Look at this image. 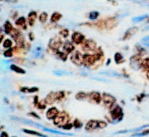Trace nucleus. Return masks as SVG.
<instances>
[{
    "label": "nucleus",
    "mask_w": 149,
    "mask_h": 137,
    "mask_svg": "<svg viewBox=\"0 0 149 137\" xmlns=\"http://www.w3.org/2000/svg\"><path fill=\"white\" fill-rule=\"evenodd\" d=\"M44 52H45V48H44V46L41 44H38L36 45L33 48V49H32L31 55L34 58L42 57L44 54Z\"/></svg>",
    "instance_id": "f257e3e1"
},
{
    "label": "nucleus",
    "mask_w": 149,
    "mask_h": 137,
    "mask_svg": "<svg viewBox=\"0 0 149 137\" xmlns=\"http://www.w3.org/2000/svg\"><path fill=\"white\" fill-rule=\"evenodd\" d=\"M55 124L58 126H65V123L68 121V116L64 113H61L60 116H57L55 118Z\"/></svg>",
    "instance_id": "f03ea898"
},
{
    "label": "nucleus",
    "mask_w": 149,
    "mask_h": 137,
    "mask_svg": "<svg viewBox=\"0 0 149 137\" xmlns=\"http://www.w3.org/2000/svg\"><path fill=\"white\" fill-rule=\"evenodd\" d=\"M103 101L105 105L109 107L114 104V102H116V99L113 96L111 95V94H107V93H104L103 94Z\"/></svg>",
    "instance_id": "7ed1b4c3"
},
{
    "label": "nucleus",
    "mask_w": 149,
    "mask_h": 137,
    "mask_svg": "<svg viewBox=\"0 0 149 137\" xmlns=\"http://www.w3.org/2000/svg\"><path fill=\"white\" fill-rule=\"evenodd\" d=\"M111 116L113 120H116V121H120L122 117V110L119 106H116V107H115L111 112Z\"/></svg>",
    "instance_id": "20e7f679"
},
{
    "label": "nucleus",
    "mask_w": 149,
    "mask_h": 137,
    "mask_svg": "<svg viewBox=\"0 0 149 137\" xmlns=\"http://www.w3.org/2000/svg\"><path fill=\"white\" fill-rule=\"evenodd\" d=\"M99 121H96V120H90L86 125V130L88 131H91L95 130V129L99 128Z\"/></svg>",
    "instance_id": "39448f33"
},
{
    "label": "nucleus",
    "mask_w": 149,
    "mask_h": 137,
    "mask_svg": "<svg viewBox=\"0 0 149 137\" xmlns=\"http://www.w3.org/2000/svg\"><path fill=\"white\" fill-rule=\"evenodd\" d=\"M61 44H62V42H61V39L58 37H55L54 39H52L50 41V43H49V46L53 49H58L61 46Z\"/></svg>",
    "instance_id": "423d86ee"
},
{
    "label": "nucleus",
    "mask_w": 149,
    "mask_h": 137,
    "mask_svg": "<svg viewBox=\"0 0 149 137\" xmlns=\"http://www.w3.org/2000/svg\"><path fill=\"white\" fill-rule=\"evenodd\" d=\"M58 111L57 108L55 107H52V108L49 109L47 112V118L49 120H52V119H55L58 116Z\"/></svg>",
    "instance_id": "0eeeda50"
},
{
    "label": "nucleus",
    "mask_w": 149,
    "mask_h": 137,
    "mask_svg": "<svg viewBox=\"0 0 149 137\" xmlns=\"http://www.w3.org/2000/svg\"><path fill=\"white\" fill-rule=\"evenodd\" d=\"M95 56H94V55H85L84 56H83V61L87 65H93L95 62Z\"/></svg>",
    "instance_id": "6e6552de"
},
{
    "label": "nucleus",
    "mask_w": 149,
    "mask_h": 137,
    "mask_svg": "<svg viewBox=\"0 0 149 137\" xmlns=\"http://www.w3.org/2000/svg\"><path fill=\"white\" fill-rule=\"evenodd\" d=\"M83 60V57L81 56V54L79 52H76L74 55L71 57V60L74 63L77 64V65H80L81 63V61Z\"/></svg>",
    "instance_id": "1a4fd4ad"
},
{
    "label": "nucleus",
    "mask_w": 149,
    "mask_h": 137,
    "mask_svg": "<svg viewBox=\"0 0 149 137\" xmlns=\"http://www.w3.org/2000/svg\"><path fill=\"white\" fill-rule=\"evenodd\" d=\"M95 47H96L95 43V42L92 40L87 41V42L84 43V46H83L84 49L86 51L94 50V49H95Z\"/></svg>",
    "instance_id": "9d476101"
},
{
    "label": "nucleus",
    "mask_w": 149,
    "mask_h": 137,
    "mask_svg": "<svg viewBox=\"0 0 149 137\" xmlns=\"http://www.w3.org/2000/svg\"><path fill=\"white\" fill-rule=\"evenodd\" d=\"M99 74H101V75H106V76H111V77H122V74L113 71H101V72H99Z\"/></svg>",
    "instance_id": "9b49d317"
},
{
    "label": "nucleus",
    "mask_w": 149,
    "mask_h": 137,
    "mask_svg": "<svg viewBox=\"0 0 149 137\" xmlns=\"http://www.w3.org/2000/svg\"><path fill=\"white\" fill-rule=\"evenodd\" d=\"M84 37L81 33L76 32L72 35V40L75 42L76 44H80L83 40H84Z\"/></svg>",
    "instance_id": "f8f14e48"
},
{
    "label": "nucleus",
    "mask_w": 149,
    "mask_h": 137,
    "mask_svg": "<svg viewBox=\"0 0 149 137\" xmlns=\"http://www.w3.org/2000/svg\"><path fill=\"white\" fill-rule=\"evenodd\" d=\"M44 131H47V132H49V133L52 134H58V135H66V136H74L73 134H65L63 133V132L59 131L57 130H54V129H47V128H42Z\"/></svg>",
    "instance_id": "ddd939ff"
},
{
    "label": "nucleus",
    "mask_w": 149,
    "mask_h": 137,
    "mask_svg": "<svg viewBox=\"0 0 149 137\" xmlns=\"http://www.w3.org/2000/svg\"><path fill=\"white\" fill-rule=\"evenodd\" d=\"M146 127H149V124L148 125H145V126H143L141 127L137 128V129H130V130H125V131H118L116 133H115L114 134H125V133H128V132H136L138 131H141L142 129H143L144 128Z\"/></svg>",
    "instance_id": "4468645a"
},
{
    "label": "nucleus",
    "mask_w": 149,
    "mask_h": 137,
    "mask_svg": "<svg viewBox=\"0 0 149 137\" xmlns=\"http://www.w3.org/2000/svg\"><path fill=\"white\" fill-rule=\"evenodd\" d=\"M74 46H73L72 44L69 42H65L63 45V50L65 51V52L67 53H70V52H72L74 50Z\"/></svg>",
    "instance_id": "2eb2a0df"
},
{
    "label": "nucleus",
    "mask_w": 149,
    "mask_h": 137,
    "mask_svg": "<svg viewBox=\"0 0 149 137\" xmlns=\"http://www.w3.org/2000/svg\"><path fill=\"white\" fill-rule=\"evenodd\" d=\"M90 98L95 102H99L100 101V95L97 92H92L90 94Z\"/></svg>",
    "instance_id": "dca6fc26"
},
{
    "label": "nucleus",
    "mask_w": 149,
    "mask_h": 137,
    "mask_svg": "<svg viewBox=\"0 0 149 137\" xmlns=\"http://www.w3.org/2000/svg\"><path fill=\"white\" fill-rule=\"evenodd\" d=\"M53 73L55 74L58 76H62V75H72V73L67 72L65 71H63V70H56V71H53Z\"/></svg>",
    "instance_id": "f3484780"
},
{
    "label": "nucleus",
    "mask_w": 149,
    "mask_h": 137,
    "mask_svg": "<svg viewBox=\"0 0 149 137\" xmlns=\"http://www.w3.org/2000/svg\"><path fill=\"white\" fill-rule=\"evenodd\" d=\"M148 15H140V16H137V17H135L132 18V22L135 23H140V22H142L143 20H145L146 18H147L148 17Z\"/></svg>",
    "instance_id": "a211bd4d"
},
{
    "label": "nucleus",
    "mask_w": 149,
    "mask_h": 137,
    "mask_svg": "<svg viewBox=\"0 0 149 137\" xmlns=\"http://www.w3.org/2000/svg\"><path fill=\"white\" fill-rule=\"evenodd\" d=\"M36 14L34 12H31L29 13V22L30 26H33V23L35 22V19H36Z\"/></svg>",
    "instance_id": "6ab92c4d"
},
{
    "label": "nucleus",
    "mask_w": 149,
    "mask_h": 137,
    "mask_svg": "<svg viewBox=\"0 0 149 137\" xmlns=\"http://www.w3.org/2000/svg\"><path fill=\"white\" fill-rule=\"evenodd\" d=\"M134 30H136V29L135 28H130L129 29V30H127V31L126 32V33L125 34V36H124L123 39H128L130 38V36H132V35L135 33V32H134Z\"/></svg>",
    "instance_id": "aec40b11"
},
{
    "label": "nucleus",
    "mask_w": 149,
    "mask_h": 137,
    "mask_svg": "<svg viewBox=\"0 0 149 137\" xmlns=\"http://www.w3.org/2000/svg\"><path fill=\"white\" fill-rule=\"evenodd\" d=\"M23 131L26 134H29L31 135H35V136H37L39 137H47L45 135L42 134H39L36 131H31V130H23Z\"/></svg>",
    "instance_id": "412c9836"
},
{
    "label": "nucleus",
    "mask_w": 149,
    "mask_h": 137,
    "mask_svg": "<svg viewBox=\"0 0 149 137\" xmlns=\"http://www.w3.org/2000/svg\"><path fill=\"white\" fill-rule=\"evenodd\" d=\"M61 17V14H59V13L58 12H55L53 15H52V17H51V22H52V23H55V22H57L58 20H59Z\"/></svg>",
    "instance_id": "4be33fe9"
},
{
    "label": "nucleus",
    "mask_w": 149,
    "mask_h": 137,
    "mask_svg": "<svg viewBox=\"0 0 149 137\" xmlns=\"http://www.w3.org/2000/svg\"><path fill=\"white\" fill-rule=\"evenodd\" d=\"M99 15V12L97 11H93L89 14V18L90 20H95L97 18Z\"/></svg>",
    "instance_id": "5701e85b"
},
{
    "label": "nucleus",
    "mask_w": 149,
    "mask_h": 137,
    "mask_svg": "<svg viewBox=\"0 0 149 137\" xmlns=\"http://www.w3.org/2000/svg\"><path fill=\"white\" fill-rule=\"evenodd\" d=\"M149 134V129L148 130L146 131H143V132H141V133H137V134H135L132 135V137H142V136H147V135Z\"/></svg>",
    "instance_id": "b1692460"
},
{
    "label": "nucleus",
    "mask_w": 149,
    "mask_h": 137,
    "mask_svg": "<svg viewBox=\"0 0 149 137\" xmlns=\"http://www.w3.org/2000/svg\"><path fill=\"white\" fill-rule=\"evenodd\" d=\"M11 68L13 71H15V72L18 73H25V71H23V69H21V68H18L17 66H16V65H12L11 66Z\"/></svg>",
    "instance_id": "393cba45"
},
{
    "label": "nucleus",
    "mask_w": 149,
    "mask_h": 137,
    "mask_svg": "<svg viewBox=\"0 0 149 137\" xmlns=\"http://www.w3.org/2000/svg\"><path fill=\"white\" fill-rule=\"evenodd\" d=\"M47 19V14L46 12H42V14L39 15V20H40L42 23L46 22Z\"/></svg>",
    "instance_id": "a878e982"
},
{
    "label": "nucleus",
    "mask_w": 149,
    "mask_h": 137,
    "mask_svg": "<svg viewBox=\"0 0 149 137\" xmlns=\"http://www.w3.org/2000/svg\"><path fill=\"white\" fill-rule=\"evenodd\" d=\"M4 28H5L6 33H9L12 30L13 28H12V26L10 25V23H9V22H7V23H6V24L4 25Z\"/></svg>",
    "instance_id": "bb28decb"
},
{
    "label": "nucleus",
    "mask_w": 149,
    "mask_h": 137,
    "mask_svg": "<svg viewBox=\"0 0 149 137\" xmlns=\"http://www.w3.org/2000/svg\"><path fill=\"white\" fill-rule=\"evenodd\" d=\"M25 23H26V21H25V19L23 17H20V18H19L18 20L16 21V24H17V26H24Z\"/></svg>",
    "instance_id": "cd10ccee"
},
{
    "label": "nucleus",
    "mask_w": 149,
    "mask_h": 137,
    "mask_svg": "<svg viewBox=\"0 0 149 137\" xmlns=\"http://www.w3.org/2000/svg\"><path fill=\"white\" fill-rule=\"evenodd\" d=\"M141 42L143 43V44L145 45L146 46H148L149 47V36H146V37L143 38Z\"/></svg>",
    "instance_id": "c85d7f7f"
},
{
    "label": "nucleus",
    "mask_w": 149,
    "mask_h": 137,
    "mask_svg": "<svg viewBox=\"0 0 149 137\" xmlns=\"http://www.w3.org/2000/svg\"><path fill=\"white\" fill-rule=\"evenodd\" d=\"M122 59V55H121L120 53H116V55H115V61H116V62L119 63V61H120Z\"/></svg>",
    "instance_id": "c756f323"
},
{
    "label": "nucleus",
    "mask_w": 149,
    "mask_h": 137,
    "mask_svg": "<svg viewBox=\"0 0 149 137\" xmlns=\"http://www.w3.org/2000/svg\"><path fill=\"white\" fill-rule=\"evenodd\" d=\"M86 97V94H84V92H79L78 94L77 95V99L78 100H82V99H84Z\"/></svg>",
    "instance_id": "7c9ffc66"
},
{
    "label": "nucleus",
    "mask_w": 149,
    "mask_h": 137,
    "mask_svg": "<svg viewBox=\"0 0 149 137\" xmlns=\"http://www.w3.org/2000/svg\"><path fill=\"white\" fill-rule=\"evenodd\" d=\"M11 45H12L11 41L8 40V39H7V40H6L5 42H4V47H7V48L10 47V46H11Z\"/></svg>",
    "instance_id": "2f4dec72"
},
{
    "label": "nucleus",
    "mask_w": 149,
    "mask_h": 137,
    "mask_svg": "<svg viewBox=\"0 0 149 137\" xmlns=\"http://www.w3.org/2000/svg\"><path fill=\"white\" fill-rule=\"evenodd\" d=\"M63 97H64V94L63 92H59V93H58V94H56V95H55V99H57V100H61V99H62V98H63Z\"/></svg>",
    "instance_id": "473e14b6"
},
{
    "label": "nucleus",
    "mask_w": 149,
    "mask_h": 137,
    "mask_svg": "<svg viewBox=\"0 0 149 137\" xmlns=\"http://www.w3.org/2000/svg\"><path fill=\"white\" fill-rule=\"evenodd\" d=\"M61 34L62 35L63 37H67L68 35V30H67V29H64V30H63L61 32Z\"/></svg>",
    "instance_id": "72a5a7b5"
},
{
    "label": "nucleus",
    "mask_w": 149,
    "mask_h": 137,
    "mask_svg": "<svg viewBox=\"0 0 149 137\" xmlns=\"http://www.w3.org/2000/svg\"><path fill=\"white\" fill-rule=\"evenodd\" d=\"M92 78L94 80H97V81H103V82H107V80L104 79V78H96V77H92Z\"/></svg>",
    "instance_id": "f704fd0d"
},
{
    "label": "nucleus",
    "mask_w": 149,
    "mask_h": 137,
    "mask_svg": "<svg viewBox=\"0 0 149 137\" xmlns=\"http://www.w3.org/2000/svg\"><path fill=\"white\" fill-rule=\"evenodd\" d=\"M74 125H75V126L77 128H80L81 126V123H79V122H78L77 120H76V122L74 123Z\"/></svg>",
    "instance_id": "c9c22d12"
},
{
    "label": "nucleus",
    "mask_w": 149,
    "mask_h": 137,
    "mask_svg": "<svg viewBox=\"0 0 149 137\" xmlns=\"http://www.w3.org/2000/svg\"><path fill=\"white\" fill-rule=\"evenodd\" d=\"M0 137H8V136H7V134L6 133H2Z\"/></svg>",
    "instance_id": "e433bc0d"
},
{
    "label": "nucleus",
    "mask_w": 149,
    "mask_h": 137,
    "mask_svg": "<svg viewBox=\"0 0 149 137\" xmlns=\"http://www.w3.org/2000/svg\"><path fill=\"white\" fill-rule=\"evenodd\" d=\"M145 30H149V25H148V26H146V28H145Z\"/></svg>",
    "instance_id": "4c0bfd02"
}]
</instances>
